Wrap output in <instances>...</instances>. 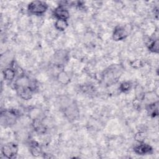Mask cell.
Listing matches in <instances>:
<instances>
[{
    "label": "cell",
    "instance_id": "6da1fadb",
    "mask_svg": "<svg viewBox=\"0 0 159 159\" xmlns=\"http://www.w3.org/2000/svg\"><path fill=\"white\" fill-rule=\"evenodd\" d=\"M17 112L15 110H4L1 112V123L2 125L11 126L16 123L17 117Z\"/></svg>",
    "mask_w": 159,
    "mask_h": 159
},
{
    "label": "cell",
    "instance_id": "7a4b0ae2",
    "mask_svg": "<svg viewBox=\"0 0 159 159\" xmlns=\"http://www.w3.org/2000/svg\"><path fill=\"white\" fill-rule=\"evenodd\" d=\"M48 9L47 4L44 1H34L28 5V11L34 15H41L46 12Z\"/></svg>",
    "mask_w": 159,
    "mask_h": 159
},
{
    "label": "cell",
    "instance_id": "3957f363",
    "mask_svg": "<svg viewBox=\"0 0 159 159\" xmlns=\"http://www.w3.org/2000/svg\"><path fill=\"white\" fill-rule=\"evenodd\" d=\"M18 146L14 143L9 142L4 144L1 148V152L3 156L7 158H12L17 155Z\"/></svg>",
    "mask_w": 159,
    "mask_h": 159
},
{
    "label": "cell",
    "instance_id": "277c9868",
    "mask_svg": "<svg viewBox=\"0 0 159 159\" xmlns=\"http://www.w3.org/2000/svg\"><path fill=\"white\" fill-rule=\"evenodd\" d=\"M16 89L20 97L23 99L28 100L32 96L33 89L30 85L16 86Z\"/></svg>",
    "mask_w": 159,
    "mask_h": 159
},
{
    "label": "cell",
    "instance_id": "5b68a950",
    "mask_svg": "<svg viewBox=\"0 0 159 159\" xmlns=\"http://www.w3.org/2000/svg\"><path fill=\"white\" fill-rule=\"evenodd\" d=\"M54 16L57 18V19L67 20L70 17V13L63 6L60 5L55 9Z\"/></svg>",
    "mask_w": 159,
    "mask_h": 159
},
{
    "label": "cell",
    "instance_id": "8992f818",
    "mask_svg": "<svg viewBox=\"0 0 159 159\" xmlns=\"http://www.w3.org/2000/svg\"><path fill=\"white\" fill-rule=\"evenodd\" d=\"M127 36V32L126 30L120 26H117L115 28L112 34V38L116 41H120L125 39Z\"/></svg>",
    "mask_w": 159,
    "mask_h": 159
},
{
    "label": "cell",
    "instance_id": "52a82bcc",
    "mask_svg": "<svg viewBox=\"0 0 159 159\" xmlns=\"http://www.w3.org/2000/svg\"><path fill=\"white\" fill-rule=\"evenodd\" d=\"M152 151V147L147 144L143 143V142L140 143L139 145L134 147V152L137 155H143L150 153Z\"/></svg>",
    "mask_w": 159,
    "mask_h": 159
},
{
    "label": "cell",
    "instance_id": "ba28073f",
    "mask_svg": "<svg viewBox=\"0 0 159 159\" xmlns=\"http://www.w3.org/2000/svg\"><path fill=\"white\" fill-rule=\"evenodd\" d=\"M4 78L7 81H12L16 76V69L13 67L6 68L3 71Z\"/></svg>",
    "mask_w": 159,
    "mask_h": 159
},
{
    "label": "cell",
    "instance_id": "9c48e42d",
    "mask_svg": "<svg viewBox=\"0 0 159 159\" xmlns=\"http://www.w3.org/2000/svg\"><path fill=\"white\" fill-rule=\"evenodd\" d=\"M33 127L34 130L39 133H44L45 132V127L42 123V122L39 119H35L32 123Z\"/></svg>",
    "mask_w": 159,
    "mask_h": 159
},
{
    "label": "cell",
    "instance_id": "30bf717a",
    "mask_svg": "<svg viewBox=\"0 0 159 159\" xmlns=\"http://www.w3.org/2000/svg\"><path fill=\"white\" fill-rule=\"evenodd\" d=\"M57 79L58 80V81L63 84H68L70 80V76H68V75L65 72V71H61L60 72L58 75L57 76Z\"/></svg>",
    "mask_w": 159,
    "mask_h": 159
},
{
    "label": "cell",
    "instance_id": "8fae6325",
    "mask_svg": "<svg viewBox=\"0 0 159 159\" xmlns=\"http://www.w3.org/2000/svg\"><path fill=\"white\" fill-rule=\"evenodd\" d=\"M68 23L67 21L65 20H61V19H57L55 23V28L60 31L65 30L66 27H68Z\"/></svg>",
    "mask_w": 159,
    "mask_h": 159
},
{
    "label": "cell",
    "instance_id": "7c38bea8",
    "mask_svg": "<svg viewBox=\"0 0 159 159\" xmlns=\"http://www.w3.org/2000/svg\"><path fill=\"white\" fill-rule=\"evenodd\" d=\"M30 152L32 155L34 157H38L40 155L41 153V150L40 147L37 143L35 142H34L32 144L30 145Z\"/></svg>",
    "mask_w": 159,
    "mask_h": 159
},
{
    "label": "cell",
    "instance_id": "4fadbf2b",
    "mask_svg": "<svg viewBox=\"0 0 159 159\" xmlns=\"http://www.w3.org/2000/svg\"><path fill=\"white\" fill-rule=\"evenodd\" d=\"M148 112L152 115V116L155 117L158 115V102H154L153 104H149L148 108L147 109Z\"/></svg>",
    "mask_w": 159,
    "mask_h": 159
},
{
    "label": "cell",
    "instance_id": "5bb4252c",
    "mask_svg": "<svg viewBox=\"0 0 159 159\" xmlns=\"http://www.w3.org/2000/svg\"><path fill=\"white\" fill-rule=\"evenodd\" d=\"M148 48L152 52L158 53V40L156 39L154 41H153L150 43V46L148 47Z\"/></svg>",
    "mask_w": 159,
    "mask_h": 159
},
{
    "label": "cell",
    "instance_id": "9a60e30c",
    "mask_svg": "<svg viewBox=\"0 0 159 159\" xmlns=\"http://www.w3.org/2000/svg\"><path fill=\"white\" fill-rule=\"evenodd\" d=\"M130 88H131V84H130V83H129L128 81H125V82L122 83L119 87L120 89L123 92H126V91L130 90Z\"/></svg>",
    "mask_w": 159,
    "mask_h": 159
},
{
    "label": "cell",
    "instance_id": "2e32d148",
    "mask_svg": "<svg viewBox=\"0 0 159 159\" xmlns=\"http://www.w3.org/2000/svg\"><path fill=\"white\" fill-rule=\"evenodd\" d=\"M135 140H137V142H139V143H142L143 142L144 140H145V135L143 132H139L135 134V137H134Z\"/></svg>",
    "mask_w": 159,
    "mask_h": 159
},
{
    "label": "cell",
    "instance_id": "e0dca14e",
    "mask_svg": "<svg viewBox=\"0 0 159 159\" xmlns=\"http://www.w3.org/2000/svg\"><path fill=\"white\" fill-rule=\"evenodd\" d=\"M141 65V61L139 60H136L135 61H133V63H132V65L135 67V68H137V67H139Z\"/></svg>",
    "mask_w": 159,
    "mask_h": 159
}]
</instances>
